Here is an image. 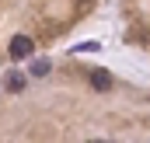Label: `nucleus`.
Returning a JSON list of instances; mask_svg holds the SVG:
<instances>
[{"mask_svg":"<svg viewBox=\"0 0 150 143\" xmlns=\"http://www.w3.org/2000/svg\"><path fill=\"white\" fill-rule=\"evenodd\" d=\"M32 49H35V45H32L28 35H14V38H11V56H14V59H28Z\"/></svg>","mask_w":150,"mask_h":143,"instance_id":"1","label":"nucleus"},{"mask_svg":"<svg viewBox=\"0 0 150 143\" xmlns=\"http://www.w3.org/2000/svg\"><path fill=\"white\" fill-rule=\"evenodd\" d=\"M91 87H98V91H108V87H112V77H108L105 70H94V73H91Z\"/></svg>","mask_w":150,"mask_h":143,"instance_id":"2","label":"nucleus"},{"mask_svg":"<svg viewBox=\"0 0 150 143\" xmlns=\"http://www.w3.org/2000/svg\"><path fill=\"white\" fill-rule=\"evenodd\" d=\"M49 73V59H35L32 63V77H45Z\"/></svg>","mask_w":150,"mask_h":143,"instance_id":"3","label":"nucleus"},{"mask_svg":"<svg viewBox=\"0 0 150 143\" xmlns=\"http://www.w3.org/2000/svg\"><path fill=\"white\" fill-rule=\"evenodd\" d=\"M101 49V42H77L74 45V52H98Z\"/></svg>","mask_w":150,"mask_h":143,"instance_id":"4","label":"nucleus"},{"mask_svg":"<svg viewBox=\"0 0 150 143\" xmlns=\"http://www.w3.org/2000/svg\"><path fill=\"white\" fill-rule=\"evenodd\" d=\"M7 87H11V91H18V87H25V77H21V73H11V80H7Z\"/></svg>","mask_w":150,"mask_h":143,"instance_id":"5","label":"nucleus"},{"mask_svg":"<svg viewBox=\"0 0 150 143\" xmlns=\"http://www.w3.org/2000/svg\"><path fill=\"white\" fill-rule=\"evenodd\" d=\"M91 143H112V140H91Z\"/></svg>","mask_w":150,"mask_h":143,"instance_id":"6","label":"nucleus"}]
</instances>
